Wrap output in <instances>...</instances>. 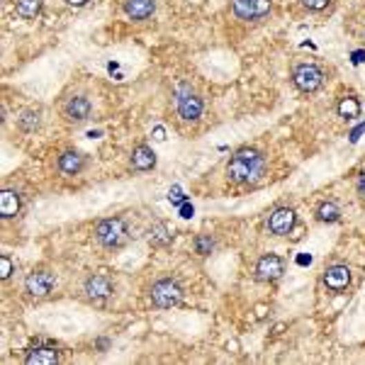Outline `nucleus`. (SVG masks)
Here are the masks:
<instances>
[{
    "label": "nucleus",
    "mask_w": 365,
    "mask_h": 365,
    "mask_svg": "<svg viewBox=\"0 0 365 365\" xmlns=\"http://www.w3.org/2000/svg\"><path fill=\"white\" fill-rule=\"evenodd\" d=\"M227 176L236 185H256L265 176V156L259 149H238L229 158Z\"/></svg>",
    "instance_id": "f257e3e1"
},
{
    "label": "nucleus",
    "mask_w": 365,
    "mask_h": 365,
    "mask_svg": "<svg viewBox=\"0 0 365 365\" xmlns=\"http://www.w3.org/2000/svg\"><path fill=\"white\" fill-rule=\"evenodd\" d=\"M93 234H95V241L107 251L124 249V246H127V241H129V229H127V224H124V219H122V217L97 219Z\"/></svg>",
    "instance_id": "f03ea898"
},
{
    "label": "nucleus",
    "mask_w": 365,
    "mask_h": 365,
    "mask_svg": "<svg viewBox=\"0 0 365 365\" xmlns=\"http://www.w3.org/2000/svg\"><path fill=\"white\" fill-rule=\"evenodd\" d=\"M149 297L151 304L158 310H171L182 299V285L176 278H158L156 283L149 288Z\"/></svg>",
    "instance_id": "7ed1b4c3"
},
{
    "label": "nucleus",
    "mask_w": 365,
    "mask_h": 365,
    "mask_svg": "<svg viewBox=\"0 0 365 365\" xmlns=\"http://www.w3.org/2000/svg\"><path fill=\"white\" fill-rule=\"evenodd\" d=\"M176 110L185 122H198L205 112V102L193 88L180 86V91L176 93Z\"/></svg>",
    "instance_id": "20e7f679"
},
{
    "label": "nucleus",
    "mask_w": 365,
    "mask_h": 365,
    "mask_svg": "<svg viewBox=\"0 0 365 365\" xmlns=\"http://www.w3.org/2000/svg\"><path fill=\"white\" fill-rule=\"evenodd\" d=\"M292 83L302 93H317L324 86V71L317 64H297L292 68Z\"/></svg>",
    "instance_id": "39448f33"
},
{
    "label": "nucleus",
    "mask_w": 365,
    "mask_h": 365,
    "mask_svg": "<svg viewBox=\"0 0 365 365\" xmlns=\"http://www.w3.org/2000/svg\"><path fill=\"white\" fill-rule=\"evenodd\" d=\"M54 288H56V275L51 273V270L37 268L25 278V292L35 299L49 297V294L54 292Z\"/></svg>",
    "instance_id": "423d86ee"
},
{
    "label": "nucleus",
    "mask_w": 365,
    "mask_h": 365,
    "mask_svg": "<svg viewBox=\"0 0 365 365\" xmlns=\"http://www.w3.org/2000/svg\"><path fill=\"white\" fill-rule=\"evenodd\" d=\"M273 3L270 0H232V10L238 20L243 22H259L270 12Z\"/></svg>",
    "instance_id": "0eeeda50"
},
{
    "label": "nucleus",
    "mask_w": 365,
    "mask_h": 365,
    "mask_svg": "<svg viewBox=\"0 0 365 365\" xmlns=\"http://www.w3.org/2000/svg\"><path fill=\"white\" fill-rule=\"evenodd\" d=\"M285 273V261L275 254H263L259 261H256V268H254V275L259 283H275L280 280Z\"/></svg>",
    "instance_id": "6e6552de"
},
{
    "label": "nucleus",
    "mask_w": 365,
    "mask_h": 365,
    "mask_svg": "<svg viewBox=\"0 0 365 365\" xmlns=\"http://www.w3.org/2000/svg\"><path fill=\"white\" fill-rule=\"evenodd\" d=\"M294 224H297V214H294V209L283 205V207H275L273 212L268 214L265 227H268V232L273 234V236H288V234L294 229Z\"/></svg>",
    "instance_id": "1a4fd4ad"
},
{
    "label": "nucleus",
    "mask_w": 365,
    "mask_h": 365,
    "mask_svg": "<svg viewBox=\"0 0 365 365\" xmlns=\"http://www.w3.org/2000/svg\"><path fill=\"white\" fill-rule=\"evenodd\" d=\"M83 292L91 302H105L107 297H112L115 292V283H112L107 275H88L86 283H83Z\"/></svg>",
    "instance_id": "9d476101"
},
{
    "label": "nucleus",
    "mask_w": 365,
    "mask_h": 365,
    "mask_svg": "<svg viewBox=\"0 0 365 365\" xmlns=\"http://www.w3.org/2000/svg\"><path fill=\"white\" fill-rule=\"evenodd\" d=\"M324 288L329 292H344L350 285V268L346 263H334L324 270Z\"/></svg>",
    "instance_id": "9b49d317"
},
{
    "label": "nucleus",
    "mask_w": 365,
    "mask_h": 365,
    "mask_svg": "<svg viewBox=\"0 0 365 365\" xmlns=\"http://www.w3.org/2000/svg\"><path fill=\"white\" fill-rule=\"evenodd\" d=\"M93 112V105L91 100H88L86 95H73L71 100L64 105V117H66L68 122H86L88 117H91Z\"/></svg>",
    "instance_id": "f8f14e48"
},
{
    "label": "nucleus",
    "mask_w": 365,
    "mask_h": 365,
    "mask_svg": "<svg viewBox=\"0 0 365 365\" xmlns=\"http://www.w3.org/2000/svg\"><path fill=\"white\" fill-rule=\"evenodd\" d=\"M61 360V353L54 348V346H32L25 353V363L27 365H56Z\"/></svg>",
    "instance_id": "ddd939ff"
},
{
    "label": "nucleus",
    "mask_w": 365,
    "mask_h": 365,
    "mask_svg": "<svg viewBox=\"0 0 365 365\" xmlns=\"http://www.w3.org/2000/svg\"><path fill=\"white\" fill-rule=\"evenodd\" d=\"M124 15L134 22H144L156 12V0H124Z\"/></svg>",
    "instance_id": "4468645a"
},
{
    "label": "nucleus",
    "mask_w": 365,
    "mask_h": 365,
    "mask_svg": "<svg viewBox=\"0 0 365 365\" xmlns=\"http://www.w3.org/2000/svg\"><path fill=\"white\" fill-rule=\"evenodd\" d=\"M22 212V195L15 188H3L0 193V217L12 219Z\"/></svg>",
    "instance_id": "2eb2a0df"
},
{
    "label": "nucleus",
    "mask_w": 365,
    "mask_h": 365,
    "mask_svg": "<svg viewBox=\"0 0 365 365\" xmlns=\"http://www.w3.org/2000/svg\"><path fill=\"white\" fill-rule=\"evenodd\" d=\"M86 168V156L76 149H66V151L59 156V171L64 176H78V173Z\"/></svg>",
    "instance_id": "dca6fc26"
},
{
    "label": "nucleus",
    "mask_w": 365,
    "mask_h": 365,
    "mask_svg": "<svg viewBox=\"0 0 365 365\" xmlns=\"http://www.w3.org/2000/svg\"><path fill=\"white\" fill-rule=\"evenodd\" d=\"M129 163H132L134 171H151L156 168V153H153L151 147L147 144H139V147L132 149V156H129Z\"/></svg>",
    "instance_id": "f3484780"
},
{
    "label": "nucleus",
    "mask_w": 365,
    "mask_h": 365,
    "mask_svg": "<svg viewBox=\"0 0 365 365\" xmlns=\"http://www.w3.org/2000/svg\"><path fill=\"white\" fill-rule=\"evenodd\" d=\"M147 238L151 246H156V249H166V246H171V241H173V232L166 222H153L147 232Z\"/></svg>",
    "instance_id": "a211bd4d"
},
{
    "label": "nucleus",
    "mask_w": 365,
    "mask_h": 365,
    "mask_svg": "<svg viewBox=\"0 0 365 365\" xmlns=\"http://www.w3.org/2000/svg\"><path fill=\"white\" fill-rule=\"evenodd\" d=\"M336 112H339V117H344L346 122L355 120V117H360V100L355 95H344L339 100V105H336Z\"/></svg>",
    "instance_id": "6ab92c4d"
},
{
    "label": "nucleus",
    "mask_w": 365,
    "mask_h": 365,
    "mask_svg": "<svg viewBox=\"0 0 365 365\" xmlns=\"http://www.w3.org/2000/svg\"><path fill=\"white\" fill-rule=\"evenodd\" d=\"M341 219V207L334 200H324V203L317 207V222L321 224H336Z\"/></svg>",
    "instance_id": "aec40b11"
},
{
    "label": "nucleus",
    "mask_w": 365,
    "mask_h": 365,
    "mask_svg": "<svg viewBox=\"0 0 365 365\" xmlns=\"http://www.w3.org/2000/svg\"><path fill=\"white\" fill-rule=\"evenodd\" d=\"M44 8V0H15V12L22 20H35Z\"/></svg>",
    "instance_id": "412c9836"
},
{
    "label": "nucleus",
    "mask_w": 365,
    "mask_h": 365,
    "mask_svg": "<svg viewBox=\"0 0 365 365\" xmlns=\"http://www.w3.org/2000/svg\"><path fill=\"white\" fill-rule=\"evenodd\" d=\"M17 124H20L22 132H35V129H39V124H41L39 110H25L17 117Z\"/></svg>",
    "instance_id": "4be33fe9"
},
{
    "label": "nucleus",
    "mask_w": 365,
    "mask_h": 365,
    "mask_svg": "<svg viewBox=\"0 0 365 365\" xmlns=\"http://www.w3.org/2000/svg\"><path fill=\"white\" fill-rule=\"evenodd\" d=\"M193 246H195V254L209 256V254H212V249H214V241H212V236H209V234H198V236H195V241H193Z\"/></svg>",
    "instance_id": "5701e85b"
},
{
    "label": "nucleus",
    "mask_w": 365,
    "mask_h": 365,
    "mask_svg": "<svg viewBox=\"0 0 365 365\" xmlns=\"http://www.w3.org/2000/svg\"><path fill=\"white\" fill-rule=\"evenodd\" d=\"M15 273V263L8 254H0V280H10V275Z\"/></svg>",
    "instance_id": "b1692460"
},
{
    "label": "nucleus",
    "mask_w": 365,
    "mask_h": 365,
    "mask_svg": "<svg viewBox=\"0 0 365 365\" xmlns=\"http://www.w3.org/2000/svg\"><path fill=\"white\" fill-rule=\"evenodd\" d=\"M302 6L307 8V10H312V12H321V10H326V8L331 6V0H302Z\"/></svg>",
    "instance_id": "393cba45"
},
{
    "label": "nucleus",
    "mask_w": 365,
    "mask_h": 365,
    "mask_svg": "<svg viewBox=\"0 0 365 365\" xmlns=\"http://www.w3.org/2000/svg\"><path fill=\"white\" fill-rule=\"evenodd\" d=\"M355 193H358V198L365 203V171L358 176V180H355Z\"/></svg>",
    "instance_id": "a878e982"
},
{
    "label": "nucleus",
    "mask_w": 365,
    "mask_h": 365,
    "mask_svg": "<svg viewBox=\"0 0 365 365\" xmlns=\"http://www.w3.org/2000/svg\"><path fill=\"white\" fill-rule=\"evenodd\" d=\"M353 64L358 66V64H365V51H353Z\"/></svg>",
    "instance_id": "bb28decb"
},
{
    "label": "nucleus",
    "mask_w": 365,
    "mask_h": 365,
    "mask_svg": "<svg viewBox=\"0 0 365 365\" xmlns=\"http://www.w3.org/2000/svg\"><path fill=\"white\" fill-rule=\"evenodd\" d=\"M66 3H68L71 8H86L88 3H91V0H66Z\"/></svg>",
    "instance_id": "cd10ccee"
},
{
    "label": "nucleus",
    "mask_w": 365,
    "mask_h": 365,
    "mask_svg": "<svg viewBox=\"0 0 365 365\" xmlns=\"http://www.w3.org/2000/svg\"><path fill=\"white\" fill-rule=\"evenodd\" d=\"M153 134H156V137H153L156 142H163V139H166V137H163V129L161 127H156V132H153Z\"/></svg>",
    "instance_id": "c85d7f7f"
},
{
    "label": "nucleus",
    "mask_w": 365,
    "mask_h": 365,
    "mask_svg": "<svg viewBox=\"0 0 365 365\" xmlns=\"http://www.w3.org/2000/svg\"><path fill=\"white\" fill-rule=\"evenodd\" d=\"M182 217H193V207H188V205H185V207H182Z\"/></svg>",
    "instance_id": "c756f323"
}]
</instances>
